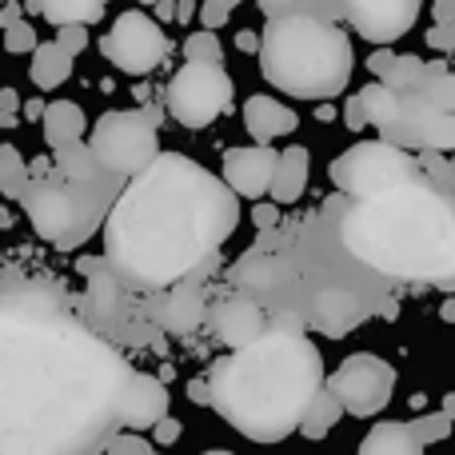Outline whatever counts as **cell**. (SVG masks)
I'll return each mask as SVG.
<instances>
[{"label": "cell", "mask_w": 455, "mask_h": 455, "mask_svg": "<svg viewBox=\"0 0 455 455\" xmlns=\"http://www.w3.org/2000/svg\"><path fill=\"white\" fill-rule=\"evenodd\" d=\"M128 376L116 347L64 315L56 288H0V455L100 448Z\"/></svg>", "instance_id": "6da1fadb"}, {"label": "cell", "mask_w": 455, "mask_h": 455, "mask_svg": "<svg viewBox=\"0 0 455 455\" xmlns=\"http://www.w3.org/2000/svg\"><path fill=\"white\" fill-rule=\"evenodd\" d=\"M240 192L204 164L160 152L112 200L104 220V256L140 288H168L212 264L240 224Z\"/></svg>", "instance_id": "7a4b0ae2"}, {"label": "cell", "mask_w": 455, "mask_h": 455, "mask_svg": "<svg viewBox=\"0 0 455 455\" xmlns=\"http://www.w3.org/2000/svg\"><path fill=\"white\" fill-rule=\"evenodd\" d=\"M328 384L323 355L299 331L267 328L259 339L232 347V355L208 368L212 408L228 424L256 443H275L299 432L307 403Z\"/></svg>", "instance_id": "3957f363"}, {"label": "cell", "mask_w": 455, "mask_h": 455, "mask_svg": "<svg viewBox=\"0 0 455 455\" xmlns=\"http://www.w3.org/2000/svg\"><path fill=\"white\" fill-rule=\"evenodd\" d=\"M339 240L360 264L395 280L455 275V208L419 176L360 196L339 220Z\"/></svg>", "instance_id": "277c9868"}, {"label": "cell", "mask_w": 455, "mask_h": 455, "mask_svg": "<svg viewBox=\"0 0 455 455\" xmlns=\"http://www.w3.org/2000/svg\"><path fill=\"white\" fill-rule=\"evenodd\" d=\"M355 68L352 40L331 20L280 12L259 40V72L272 88L299 100H331L347 88Z\"/></svg>", "instance_id": "5b68a950"}, {"label": "cell", "mask_w": 455, "mask_h": 455, "mask_svg": "<svg viewBox=\"0 0 455 455\" xmlns=\"http://www.w3.org/2000/svg\"><path fill=\"white\" fill-rule=\"evenodd\" d=\"M44 160L28 168V184L20 192V208L28 212L32 232L56 248H80L88 235L108 220V200H116L96 180H64L60 172L48 176Z\"/></svg>", "instance_id": "8992f818"}, {"label": "cell", "mask_w": 455, "mask_h": 455, "mask_svg": "<svg viewBox=\"0 0 455 455\" xmlns=\"http://www.w3.org/2000/svg\"><path fill=\"white\" fill-rule=\"evenodd\" d=\"M328 172L339 192L360 200V196H376V192L395 188L403 180H416V160L408 156V148H400L392 140H371L336 156Z\"/></svg>", "instance_id": "52a82bcc"}, {"label": "cell", "mask_w": 455, "mask_h": 455, "mask_svg": "<svg viewBox=\"0 0 455 455\" xmlns=\"http://www.w3.org/2000/svg\"><path fill=\"white\" fill-rule=\"evenodd\" d=\"M160 120L148 112H104L92 128V148L112 176H136L160 156Z\"/></svg>", "instance_id": "ba28073f"}, {"label": "cell", "mask_w": 455, "mask_h": 455, "mask_svg": "<svg viewBox=\"0 0 455 455\" xmlns=\"http://www.w3.org/2000/svg\"><path fill=\"white\" fill-rule=\"evenodd\" d=\"M235 100V84L224 72V64L212 60H184V68L168 84V112L184 128H208L216 116H224Z\"/></svg>", "instance_id": "9c48e42d"}, {"label": "cell", "mask_w": 455, "mask_h": 455, "mask_svg": "<svg viewBox=\"0 0 455 455\" xmlns=\"http://www.w3.org/2000/svg\"><path fill=\"white\" fill-rule=\"evenodd\" d=\"M379 136L400 148H432L448 152L455 148V112L432 104L419 88H403L400 92V112L379 128Z\"/></svg>", "instance_id": "30bf717a"}, {"label": "cell", "mask_w": 455, "mask_h": 455, "mask_svg": "<svg viewBox=\"0 0 455 455\" xmlns=\"http://www.w3.org/2000/svg\"><path fill=\"white\" fill-rule=\"evenodd\" d=\"M328 387L344 400V408L352 416H379L392 403L395 368L371 352H355L328 376Z\"/></svg>", "instance_id": "8fae6325"}, {"label": "cell", "mask_w": 455, "mask_h": 455, "mask_svg": "<svg viewBox=\"0 0 455 455\" xmlns=\"http://www.w3.org/2000/svg\"><path fill=\"white\" fill-rule=\"evenodd\" d=\"M104 56L128 76H148L160 60L168 56V36L152 16L144 12H120V20H112L108 36L100 40Z\"/></svg>", "instance_id": "7c38bea8"}, {"label": "cell", "mask_w": 455, "mask_h": 455, "mask_svg": "<svg viewBox=\"0 0 455 455\" xmlns=\"http://www.w3.org/2000/svg\"><path fill=\"white\" fill-rule=\"evenodd\" d=\"M424 0H347L352 24L371 44H392L416 24Z\"/></svg>", "instance_id": "4fadbf2b"}, {"label": "cell", "mask_w": 455, "mask_h": 455, "mask_svg": "<svg viewBox=\"0 0 455 455\" xmlns=\"http://www.w3.org/2000/svg\"><path fill=\"white\" fill-rule=\"evenodd\" d=\"M168 416V387L164 379L148 376V371H132L116 400V424L132 427V432H148Z\"/></svg>", "instance_id": "5bb4252c"}, {"label": "cell", "mask_w": 455, "mask_h": 455, "mask_svg": "<svg viewBox=\"0 0 455 455\" xmlns=\"http://www.w3.org/2000/svg\"><path fill=\"white\" fill-rule=\"evenodd\" d=\"M275 168H280V152H272L267 144H251V148H232L224 156V180L232 184L240 196L259 200L264 192H272Z\"/></svg>", "instance_id": "9a60e30c"}, {"label": "cell", "mask_w": 455, "mask_h": 455, "mask_svg": "<svg viewBox=\"0 0 455 455\" xmlns=\"http://www.w3.org/2000/svg\"><path fill=\"white\" fill-rule=\"evenodd\" d=\"M212 331L224 339L228 347H243V344H251V339L264 336L267 323H264V312H259L256 299L235 291V296H224L220 304H216Z\"/></svg>", "instance_id": "2e32d148"}, {"label": "cell", "mask_w": 455, "mask_h": 455, "mask_svg": "<svg viewBox=\"0 0 455 455\" xmlns=\"http://www.w3.org/2000/svg\"><path fill=\"white\" fill-rule=\"evenodd\" d=\"M212 264L196 267L192 275H184L180 283L172 288V296L164 299V328L172 331V336H188V331H196L200 323H204V312H208V299H204V288H200V280H204V272Z\"/></svg>", "instance_id": "e0dca14e"}, {"label": "cell", "mask_w": 455, "mask_h": 455, "mask_svg": "<svg viewBox=\"0 0 455 455\" xmlns=\"http://www.w3.org/2000/svg\"><path fill=\"white\" fill-rule=\"evenodd\" d=\"M243 128L256 144H272L275 136H291L299 128V116L280 104L275 96H248L243 104Z\"/></svg>", "instance_id": "ac0fdd59"}, {"label": "cell", "mask_w": 455, "mask_h": 455, "mask_svg": "<svg viewBox=\"0 0 455 455\" xmlns=\"http://www.w3.org/2000/svg\"><path fill=\"white\" fill-rule=\"evenodd\" d=\"M80 275L88 280V296H92V307L100 315H112L124 299V272L112 264L108 256H84L80 259Z\"/></svg>", "instance_id": "d6986e66"}, {"label": "cell", "mask_w": 455, "mask_h": 455, "mask_svg": "<svg viewBox=\"0 0 455 455\" xmlns=\"http://www.w3.org/2000/svg\"><path fill=\"white\" fill-rule=\"evenodd\" d=\"M312 320L320 331H328V336H344V331H352L355 323L363 320V307L360 299L352 296V291H320V299H315L312 307Z\"/></svg>", "instance_id": "ffe728a7"}, {"label": "cell", "mask_w": 455, "mask_h": 455, "mask_svg": "<svg viewBox=\"0 0 455 455\" xmlns=\"http://www.w3.org/2000/svg\"><path fill=\"white\" fill-rule=\"evenodd\" d=\"M307 164H312V156H307L304 144L283 148L280 152V168H275V180H272V192H267V196H272L275 204H296V200L304 196V188H307Z\"/></svg>", "instance_id": "44dd1931"}, {"label": "cell", "mask_w": 455, "mask_h": 455, "mask_svg": "<svg viewBox=\"0 0 455 455\" xmlns=\"http://www.w3.org/2000/svg\"><path fill=\"white\" fill-rule=\"evenodd\" d=\"M363 455H416L424 451V440L416 435L411 424H400V419H387V424H376L360 443Z\"/></svg>", "instance_id": "7402d4cb"}, {"label": "cell", "mask_w": 455, "mask_h": 455, "mask_svg": "<svg viewBox=\"0 0 455 455\" xmlns=\"http://www.w3.org/2000/svg\"><path fill=\"white\" fill-rule=\"evenodd\" d=\"M40 128H44V140L52 144H68V140H80L88 128L84 112H80L76 100H52L44 108V116H40Z\"/></svg>", "instance_id": "603a6c76"}, {"label": "cell", "mask_w": 455, "mask_h": 455, "mask_svg": "<svg viewBox=\"0 0 455 455\" xmlns=\"http://www.w3.org/2000/svg\"><path fill=\"white\" fill-rule=\"evenodd\" d=\"M288 259H259V256H240L232 267V280L248 291H272L280 288V280H288Z\"/></svg>", "instance_id": "cb8c5ba5"}, {"label": "cell", "mask_w": 455, "mask_h": 455, "mask_svg": "<svg viewBox=\"0 0 455 455\" xmlns=\"http://www.w3.org/2000/svg\"><path fill=\"white\" fill-rule=\"evenodd\" d=\"M52 156H56V172L64 176V180H96V172H100V156H96V148H92V140H68V144H56L52 148Z\"/></svg>", "instance_id": "d4e9b609"}, {"label": "cell", "mask_w": 455, "mask_h": 455, "mask_svg": "<svg viewBox=\"0 0 455 455\" xmlns=\"http://www.w3.org/2000/svg\"><path fill=\"white\" fill-rule=\"evenodd\" d=\"M72 76V52L56 40V44H36V52H32V84L36 88H56L64 84V80Z\"/></svg>", "instance_id": "484cf974"}, {"label": "cell", "mask_w": 455, "mask_h": 455, "mask_svg": "<svg viewBox=\"0 0 455 455\" xmlns=\"http://www.w3.org/2000/svg\"><path fill=\"white\" fill-rule=\"evenodd\" d=\"M344 400H339L331 387H320L315 392V400L307 403V411H304V424H299V435H307V440H323V435L331 432V427L344 419Z\"/></svg>", "instance_id": "4316f807"}, {"label": "cell", "mask_w": 455, "mask_h": 455, "mask_svg": "<svg viewBox=\"0 0 455 455\" xmlns=\"http://www.w3.org/2000/svg\"><path fill=\"white\" fill-rule=\"evenodd\" d=\"M40 16H44L48 24H96L104 16V0H36Z\"/></svg>", "instance_id": "83f0119b"}, {"label": "cell", "mask_w": 455, "mask_h": 455, "mask_svg": "<svg viewBox=\"0 0 455 455\" xmlns=\"http://www.w3.org/2000/svg\"><path fill=\"white\" fill-rule=\"evenodd\" d=\"M360 100H363V112H368V124L384 128L387 120L400 112V88H392V84H384V80H376V84H368V88L360 92Z\"/></svg>", "instance_id": "f1b7e54d"}, {"label": "cell", "mask_w": 455, "mask_h": 455, "mask_svg": "<svg viewBox=\"0 0 455 455\" xmlns=\"http://www.w3.org/2000/svg\"><path fill=\"white\" fill-rule=\"evenodd\" d=\"M28 168H24V156L12 148V144H0V192L8 200H20L24 184H28Z\"/></svg>", "instance_id": "f546056e"}, {"label": "cell", "mask_w": 455, "mask_h": 455, "mask_svg": "<svg viewBox=\"0 0 455 455\" xmlns=\"http://www.w3.org/2000/svg\"><path fill=\"white\" fill-rule=\"evenodd\" d=\"M416 88L432 104H440V108L455 112V72H448V68H424V76L416 80Z\"/></svg>", "instance_id": "4dcf8cb0"}, {"label": "cell", "mask_w": 455, "mask_h": 455, "mask_svg": "<svg viewBox=\"0 0 455 455\" xmlns=\"http://www.w3.org/2000/svg\"><path fill=\"white\" fill-rule=\"evenodd\" d=\"M424 68H427V64L419 60V56H395V60L387 64V72H384L379 80H384V84H392V88H400V92H403V88H416V80L424 76Z\"/></svg>", "instance_id": "1f68e13d"}, {"label": "cell", "mask_w": 455, "mask_h": 455, "mask_svg": "<svg viewBox=\"0 0 455 455\" xmlns=\"http://www.w3.org/2000/svg\"><path fill=\"white\" fill-rule=\"evenodd\" d=\"M184 56H188V60L224 64V48H220V40H216V28H204V32H196V36L184 40Z\"/></svg>", "instance_id": "d6a6232c"}, {"label": "cell", "mask_w": 455, "mask_h": 455, "mask_svg": "<svg viewBox=\"0 0 455 455\" xmlns=\"http://www.w3.org/2000/svg\"><path fill=\"white\" fill-rule=\"evenodd\" d=\"M411 427H416V435L424 440V448H427V443L448 440V435H451V416H448V411H435V416H419V419H411Z\"/></svg>", "instance_id": "836d02e7"}, {"label": "cell", "mask_w": 455, "mask_h": 455, "mask_svg": "<svg viewBox=\"0 0 455 455\" xmlns=\"http://www.w3.org/2000/svg\"><path fill=\"white\" fill-rule=\"evenodd\" d=\"M4 48L8 52H36V28L32 24H24V20H16V24H8L4 28Z\"/></svg>", "instance_id": "e575fe53"}, {"label": "cell", "mask_w": 455, "mask_h": 455, "mask_svg": "<svg viewBox=\"0 0 455 455\" xmlns=\"http://www.w3.org/2000/svg\"><path fill=\"white\" fill-rule=\"evenodd\" d=\"M235 4H240V0H204V8H200V20H204V28H220L228 16H232Z\"/></svg>", "instance_id": "d590c367"}, {"label": "cell", "mask_w": 455, "mask_h": 455, "mask_svg": "<svg viewBox=\"0 0 455 455\" xmlns=\"http://www.w3.org/2000/svg\"><path fill=\"white\" fill-rule=\"evenodd\" d=\"M56 40H60V44L76 56L80 48H88V24H60V36H56Z\"/></svg>", "instance_id": "8d00e7d4"}, {"label": "cell", "mask_w": 455, "mask_h": 455, "mask_svg": "<svg viewBox=\"0 0 455 455\" xmlns=\"http://www.w3.org/2000/svg\"><path fill=\"white\" fill-rule=\"evenodd\" d=\"M180 432H184V424H180V419L164 416V419H160V424H156V427H152V440H156V443H160V448H172V443H176V440H180Z\"/></svg>", "instance_id": "74e56055"}, {"label": "cell", "mask_w": 455, "mask_h": 455, "mask_svg": "<svg viewBox=\"0 0 455 455\" xmlns=\"http://www.w3.org/2000/svg\"><path fill=\"white\" fill-rule=\"evenodd\" d=\"M280 208L283 204H275V200H272V204H256V208H251V224H256L259 232H272V228L280 224Z\"/></svg>", "instance_id": "f35d334b"}, {"label": "cell", "mask_w": 455, "mask_h": 455, "mask_svg": "<svg viewBox=\"0 0 455 455\" xmlns=\"http://www.w3.org/2000/svg\"><path fill=\"white\" fill-rule=\"evenodd\" d=\"M344 120H347V128H352V132H360V128H368V112H363V100H360V96H352V100H347Z\"/></svg>", "instance_id": "ab89813d"}, {"label": "cell", "mask_w": 455, "mask_h": 455, "mask_svg": "<svg viewBox=\"0 0 455 455\" xmlns=\"http://www.w3.org/2000/svg\"><path fill=\"white\" fill-rule=\"evenodd\" d=\"M108 451H152V443L140 435H116V440H108Z\"/></svg>", "instance_id": "60d3db41"}, {"label": "cell", "mask_w": 455, "mask_h": 455, "mask_svg": "<svg viewBox=\"0 0 455 455\" xmlns=\"http://www.w3.org/2000/svg\"><path fill=\"white\" fill-rule=\"evenodd\" d=\"M272 328H280V331H291V336H299V331H304V323H299V315H296V312H280V315H275Z\"/></svg>", "instance_id": "b9f144b4"}, {"label": "cell", "mask_w": 455, "mask_h": 455, "mask_svg": "<svg viewBox=\"0 0 455 455\" xmlns=\"http://www.w3.org/2000/svg\"><path fill=\"white\" fill-rule=\"evenodd\" d=\"M395 60V52H387V48H379V52H371V60H368V68L376 72V76H384L387 72V64Z\"/></svg>", "instance_id": "7bdbcfd3"}, {"label": "cell", "mask_w": 455, "mask_h": 455, "mask_svg": "<svg viewBox=\"0 0 455 455\" xmlns=\"http://www.w3.org/2000/svg\"><path fill=\"white\" fill-rule=\"evenodd\" d=\"M259 40H264V36H256V32L243 28L240 36H235V48H240V52H259Z\"/></svg>", "instance_id": "ee69618b"}, {"label": "cell", "mask_w": 455, "mask_h": 455, "mask_svg": "<svg viewBox=\"0 0 455 455\" xmlns=\"http://www.w3.org/2000/svg\"><path fill=\"white\" fill-rule=\"evenodd\" d=\"M16 108H24L16 88H0V112H16Z\"/></svg>", "instance_id": "f6af8a7d"}, {"label": "cell", "mask_w": 455, "mask_h": 455, "mask_svg": "<svg viewBox=\"0 0 455 455\" xmlns=\"http://www.w3.org/2000/svg\"><path fill=\"white\" fill-rule=\"evenodd\" d=\"M16 20H20V4H16V0H8V4L0 8V24L8 28V24H16Z\"/></svg>", "instance_id": "bcb514c9"}, {"label": "cell", "mask_w": 455, "mask_h": 455, "mask_svg": "<svg viewBox=\"0 0 455 455\" xmlns=\"http://www.w3.org/2000/svg\"><path fill=\"white\" fill-rule=\"evenodd\" d=\"M192 12H196V0H176V20H192Z\"/></svg>", "instance_id": "7dc6e473"}, {"label": "cell", "mask_w": 455, "mask_h": 455, "mask_svg": "<svg viewBox=\"0 0 455 455\" xmlns=\"http://www.w3.org/2000/svg\"><path fill=\"white\" fill-rule=\"evenodd\" d=\"M259 8H264L267 16H280V8H291V0H259Z\"/></svg>", "instance_id": "c3c4849f"}, {"label": "cell", "mask_w": 455, "mask_h": 455, "mask_svg": "<svg viewBox=\"0 0 455 455\" xmlns=\"http://www.w3.org/2000/svg\"><path fill=\"white\" fill-rule=\"evenodd\" d=\"M44 108L48 104H40V100H24V116H44Z\"/></svg>", "instance_id": "681fc988"}, {"label": "cell", "mask_w": 455, "mask_h": 455, "mask_svg": "<svg viewBox=\"0 0 455 455\" xmlns=\"http://www.w3.org/2000/svg\"><path fill=\"white\" fill-rule=\"evenodd\" d=\"M315 116H320V120H331V116H336V108H331V104H320V108H315Z\"/></svg>", "instance_id": "f907efd6"}, {"label": "cell", "mask_w": 455, "mask_h": 455, "mask_svg": "<svg viewBox=\"0 0 455 455\" xmlns=\"http://www.w3.org/2000/svg\"><path fill=\"white\" fill-rule=\"evenodd\" d=\"M443 320H455V299H448V304H443Z\"/></svg>", "instance_id": "816d5d0a"}, {"label": "cell", "mask_w": 455, "mask_h": 455, "mask_svg": "<svg viewBox=\"0 0 455 455\" xmlns=\"http://www.w3.org/2000/svg\"><path fill=\"white\" fill-rule=\"evenodd\" d=\"M443 411H448V416L455 419V395H448V400H443Z\"/></svg>", "instance_id": "f5cc1de1"}]
</instances>
